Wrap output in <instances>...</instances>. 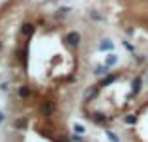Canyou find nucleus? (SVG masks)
Wrapping results in <instances>:
<instances>
[{
    "instance_id": "4468645a",
    "label": "nucleus",
    "mask_w": 148,
    "mask_h": 142,
    "mask_svg": "<svg viewBox=\"0 0 148 142\" xmlns=\"http://www.w3.org/2000/svg\"><path fill=\"white\" fill-rule=\"evenodd\" d=\"M105 135H107V139L111 140V142H120V139H118V137H116L112 131H105Z\"/></svg>"
},
{
    "instance_id": "f8f14e48",
    "label": "nucleus",
    "mask_w": 148,
    "mask_h": 142,
    "mask_svg": "<svg viewBox=\"0 0 148 142\" xmlns=\"http://www.w3.org/2000/svg\"><path fill=\"white\" fill-rule=\"evenodd\" d=\"M30 94H32L30 86H21V88H19V97H21V99H26V97H30Z\"/></svg>"
},
{
    "instance_id": "9b49d317",
    "label": "nucleus",
    "mask_w": 148,
    "mask_h": 142,
    "mask_svg": "<svg viewBox=\"0 0 148 142\" xmlns=\"http://www.w3.org/2000/svg\"><path fill=\"white\" fill-rule=\"evenodd\" d=\"M109 69H111V67L105 66V64H103V66H98V67L94 69V75H98V77H105V75H109Z\"/></svg>"
},
{
    "instance_id": "1a4fd4ad",
    "label": "nucleus",
    "mask_w": 148,
    "mask_h": 142,
    "mask_svg": "<svg viewBox=\"0 0 148 142\" xmlns=\"http://www.w3.org/2000/svg\"><path fill=\"white\" fill-rule=\"evenodd\" d=\"M88 118H92L96 124H105V122H107V114H103V112H94L92 116H88Z\"/></svg>"
},
{
    "instance_id": "20e7f679",
    "label": "nucleus",
    "mask_w": 148,
    "mask_h": 142,
    "mask_svg": "<svg viewBox=\"0 0 148 142\" xmlns=\"http://www.w3.org/2000/svg\"><path fill=\"white\" fill-rule=\"evenodd\" d=\"M116 79H118V75H116V73H109V75H105L103 79L99 80V88H105V86H111V84L114 82Z\"/></svg>"
},
{
    "instance_id": "39448f33",
    "label": "nucleus",
    "mask_w": 148,
    "mask_h": 142,
    "mask_svg": "<svg viewBox=\"0 0 148 142\" xmlns=\"http://www.w3.org/2000/svg\"><path fill=\"white\" fill-rule=\"evenodd\" d=\"M112 49H114V43H112L111 39H101V41H99V51H103V52H112Z\"/></svg>"
},
{
    "instance_id": "ddd939ff",
    "label": "nucleus",
    "mask_w": 148,
    "mask_h": 142,
    "mask_svg": "<svg viewBox=\"0 0 148 142\" xmlns=\"http://www.w3.org/2000/svg\"><path fill=\"white\" fill-rule=\"evenodd\" d=\"M124 122H126L127 125H133V124H137V116H135V114H127V116L124 118Z\"/></svg>"
},
{
    "instance_id": "f257e3e1",
    "label": "nucleus",
    "mask_w": 148,
    "mask_h": 142,
    "mask_svg": "<svg viewBox=\"0 0 148 142\" xmlns=\"http://www.w3.org/2000/svg\"><path fill=\"white\" fill-rule=\"evenodd\" d=\"M64 41L69 45V47H79V45H81V34L77 32V30H71V32L66 34Z\"/></svg>"
},
{
    "instance_id": "9d476101",
    "label": "nucleus",
    "mask_w": 148,
    "mask_h": 142,
    "mask_svg": "<svg viewBox=\"0 0 148 142\" xmlns=\"http://www.w3.org/2000/svg\"><path fill=\"white\" fill-rule=\"evenodd\" d=\"M88 15H90V19H92V21H96V22H103L105 21V17L99 13L98 10H90V11H88Z\"/></svg>"
},
{
    "instance_id": "412c9836",
    "label": "nucleus",
    "mask_w": 148,
    "mask_h": 142,
    "mask_svg": "<svg viewBox=\"0 0 148 142\" xmlns=\"http://www.w3.org/2000/svg\"><path fill=\"white\" fill-rule=\"evenodd\" d=\"M0 49H2V41H0Z\"/></svg>"
},
{
    "instance_id": "f3484780",
    "label": "nucleus",
    "mask_w": 148,
    "mask_h": 142,
    "mask_svg": "<svg viewBox=\"0 0 148 142\" xmlns=\"http://www.w3.org/2000/svg\"><path fill=\"white\" fill-rule=\"evenodd\" d=\"M15 127L25 129V127H26V120H17V122H15Z\"/></svg>"
},
{
    "instance_id": "dca6fc26",
    "label": "nucleus",
    "mask_w": 148,
    "mask_h": 142,
    "mask_svg": "<svg viewBox=\"0 0 148 142\" xmlns=\"http://www.w3.org/2000/svg\"><path fill=\"white\" fill-rule=\"evenodd\" d=\"M122 45H124V47H126V49H127V51H130V52H131V54H135V47H133V45H131V43H130V41H122Z\"/></svg>"
},
{
    "instance_id": "6ab92c4d",
    "label": "nucleus",
    "mask_w": 148,
    "mask_h": 142,
    "mask_svg": "<svg viewBox=\"0 0 148 142\" xmlns=\"http://www.w3.org/2000/svg\"><path fill=\"white\" fill-rule=\"evenodd\" d=\"M137 62L143 64V62H145V56H143V54H137Z\"/></svg>"
},
{
    "instance_id": "a211bd4d",
    "label": "nucleus",
    "mask_w": 148,
    "mask_h": 142,
    "mask_svg": "<svg viewBox=\"0 0 148 142\" xmlns=\"http://www.w3.org/2000/svg\"><path fill=\"white\" fill-rule=\"evenodd\" d=\"M71 140H73V142H83V139H81V137H79V135H77V133H75V135H73V137H71Z\"/></svg>"
},
{
    "instance_id": "423d86ee",
    "label": "nucleus",
    "mask_w": 148,
    "mask_h": 142,
    "mask_svg": "<svg viewBox=\"0 0 148 142\" xmlns=\"http://www.w3.org/2000/svg\"><path fill=\"white\" fill-rule=\"evenodd\" d=\"M41 112H43L45 116H51V114L54 112V101H49L47 99V101L41 105Z\"/></svg>"
},
{
    "instance_id": "aec40b11",
    "label": "nucleus",
    "mask_w": 148,
    "mask_h": 142,
    "mask_svg": "<svg viewBox=\"0 0 148 142\" xmlns=\"http://www.w3.org/2000/svg\"><path fill=\"white\" fill-rule=\"evenodd\" d=\"M4 120H6V116H4V112H0V124H2Z\"/></svg>"
},
{
    "instance_id": "6e6552de",
    "label": "nucleus",
    "mask_w": 148,
    "mask_h": 142,
    "mask_svg": "<svg viewBox=\"0 0 148 142\" xmlns=\"http://www.w3.org/2000/svg\"><path fill=\"white\" fill-rule=\"evenodd\" d=\"M116 64H118V56H116L114 52H109V54L105 56V66H109V67H114Z\"/></svg>"
},
{
    "instance_id": "0eeeda50",
    "label": "nucleus",
    "mask_w": 148,
    "mask_h": 142,
    "mask_svg": "<svg viewBox=\"0 0 148 142\" xmlns=\"http://www.w3.org/2000/svg\"><path fill=\"white\" fill-rule=\"evenodd\" d=\"M141 86H143V77H135L133 82H131V94L137 95L141 92Z\"/></svg>"
},
{
    "instance_id": "f03ea898",
    "label": "nucleus",
    "mask_w": 148,
    "mask_h": 142,
    "mask_svg": "<svg viewBox=\"0 0 148 142\" xmlns=\"http://www.w3.org/2000/svg\"><path fill=\"white\" fill-rule=\"evenodd\" d=\"M99 84H94V86H90V88H86L84 90V101H90V99H96L98 97V94H99Z\"/></svg>"
},
{
    "instance_id": "2eb2a0df",
    "label": "nucleus",
    "mask_w": 148,
    "mask_h": 142,
    "mask_svg": "<svg viewBox=\"0 0 148 142\" xmlns=\"http://www.w3.org/2000/svg\"><path fill=\"white\" fill-rule=\"evenodd\" d=\"M73 131H75L77 135H84V133H86V131H84V127H83L81 124H75V125H73Z\"/></svg>"
},
{
    "instance_id": "7ed1b4c3",
    "label": "nucleus",
    "mask_w": 148,
    "mask_h": 142,
    "mask_svg": "<svg viewBox=\"0 0 148 142\" xmlns=\"http://www.w3.org/2000/svg\"><path fill=\"white\" fill-rule=\"evenodd\" d=\"M34 32H36V26H34V22H23L21 24V34L25 37H32L34 36Z\"/></svg>"
}]
</instances>
